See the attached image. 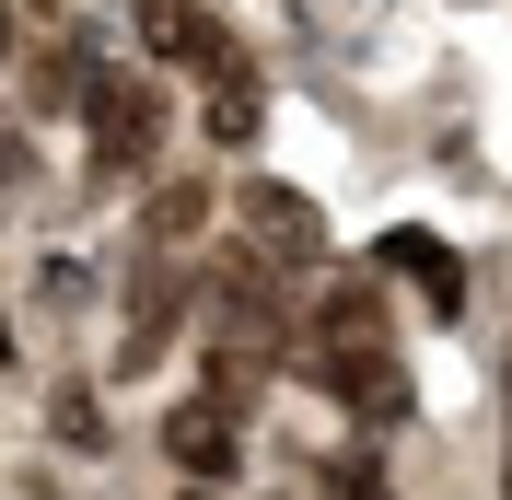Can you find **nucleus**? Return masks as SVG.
Returning <instances> with one entry per match:
<instances>
[{"mask_svg":"<svg viewBox=\"0 0 512 500\" xmlns=\"http://www.w3.org/2000/svg\"><path fill=\"white\" fill-rule=\"evenodd\" d=\"M233 233H245V256L280 268V280L326 268V210L303 187H280V175H245V187H233Z\"/></svg>","mask_w":512,"mask_h":500,"instance_id":"obj_1","label":"nucleus"},{"mask_svg":"<svg viewBox=\"0 0 512 500\" xmlns=\"http://www.w3.org/2000/svg\"><path fill=\"white\" fill-rule=\"evenodd\" d=\"M210 349H245V361H268V373L291 361V291H280V268H256V256L210 268Z\"/></svg>","mask_w":512,"mask_h":500,"instance_id":"obj_2","label":"nucleus"},{"mask_svg":"<svg viewBox=\"0 0 512 500\" xmlns=\"http://www.w3.org/2000/svg\"><path fill=\"white\" fill-rule=\"evenodd\" d=\"M198 291H210V280H198L187 256H140V268H128V303H117V373H152L163 338L187 326Z\"/></svg>","mask_w":512,"mask_h":500,"instance_id":"obj_3","label":"nucleus"},{"mask_svg":"<svg viewBox=\"0 0 512 500\" xmlns=\"http://www.w3.org/2000/svg\"><path fill=\"white\" fill-rule=\"evenodd\" d=\"M82 128H94V175H140L163 152V94L152 82H128V70H94V94H82Z\"/></svg>","mask_w":512,"mask_h":500,"instance_id":"obj_4","label":"nucleus"},{"mask_svg":"<svg viewBox=\"0 0 512 500\" xmlns=\"http://www.w3.org/2000/svg\"><path fill=\"white\" fill-rule=\"evenodd\" d=\"M303 384L338 396L361 431H408V407H419V384L396 373V349H303Z\"/></svg>","mask_w":512,"mask_h":500,"instance_id":"obj_5","label":"nucleus"},{"mask_svg":"<svg viewBox=\"0 0 512 500\" xmlns=\"http://www.w3.org/2000/svg\"><path fill=\"white\" fill-rule=\"evenodd\" d=\"M128 35H140V59H163V70H198V82H222L245 47H233L198 0H128Z\"/></svg>","mask_w":512,"mask_h":500,"instance_id":"obj_6","label":"nucleus"},{"mask_svg":"<svg viewBox=\"0 0 512 500\" xmlns=\"http://www.w3.org/2000/svg\"><path fill=\"white\" fill-rule=\"evenodd\" d=\"M163 454H175L198 489H222V477L245 466V407H222V396H175V407H163Z\"/></svg>","mask_w":512,"mask_h":500,"instance_id":"obj_7","label":"nucleus"},{"mask_svg":"<svg viewBox=\"0 0 512 500\" xmlns=\"http://www.w3.org/2000/svg\"><path fill=\"white\" fill-rule=\"evenodd\" d=\"M373 268H384V280H419V303H431V314H466V256H454L443 233H419V221H396V233H384Z\"/></svg>","mask_w":512,"mask_h":500,"instance_id":"obj_8","label":"nucleus"},{"mask_svg":"<svg viewBox=\"0 0 512 500\" xmlns=\"http://www.w3.org/2000/svg\"><path fill=\"white\" fill-rule=\"evenodd\" d=\"M303 349H396V338H384V291H373V280H338V268H326L315 314H303Z\"/></svg>","mask_w":512,"mask_h":500,"instance_id":"obj_9","label":"nucleus"},{"mask_svg":"<svg viewBox=\"0 0 512 500\" xmlns=\"http://www.w3.org/2000/svg\"><path fill=\"white\" fill-rule=\"evenodd\" d=\"M210 210H222V198L198 187V175H163V187L140 198V245H152V256H175V245H198V233H210Z\"/></svg>","mask_w":512,"mask_h":500,"instance_id":"obj_10","label":"nucleus"},{"mask_svg":"<svg viewBox=\"0 0 512 500\" xmlns=\"http://www.w3.org/2000/svg\"><path fill=\"white\" fill-rule=\"evenodd\" d=\"M256 117H268V94H256V70L210 82V140H256Z\"/></svg>","mask_w":512,"mask_h":500,"instance_id":"obj_11","label":"nucleus"},{"mask_svg":"<svg viewBox=\"0 0 512 500\" xmlns=\"http://www.w3.org/2000/svg\"><path fill=\"white\" fill-rule=\"evenodd\" d=\"M315 500H396V477H384V454H338L315 477Z\"/></svg>","mask_w":512,"mask_h":500,"instance_id":"obj_12","label":"nucleus"},{"mask_svg":"<svg viewBox=\"0 0 512 500\" xmlns=\"http://www.w3.org/2000/svg\"><path fill=\"white\" fill-rule=\"evenodd\" d=\"M47 419H59L70 442H94V396H82V384H59V396H47Z\"/></svg>","mask_w":512,"mask_h":500,"instance_id":"obj_13","label":"nucleus"},{"mask_svg":"<svg viewBox=\"0 0 512 500\" xmlns=\"http://www.w3.org/2000/svg\"><path fill=\"white\" fill-rule=\"evenodd\" d=\"M0 70H12V0H0Z\"/></svg>","mask_w":512,"mask_h":500,"instance_id":"obj_14","label":"nucleus"},{"mask_svg":"<svg viewBox=\"0 0 512 500\" xmlns=\"http://www.w3.org/2000/svg\"><path fill=\"white\" fill-rule=\"evenodd\" d=\"M24 12H59V0H24Z\"/></svg>","mask_w":512,"mask_h":500,"instance_id":"obj_15","label":"nucleus"},{"mask_svg":"<svg viewBox=\"0 0 512 500\" xmlns=\"http://www.w3.org/2000/svg\"><path fill=\"white\" fill-rule=\"evenodd\" d=\"M187 500H210V489H187Z\"/></svg>","mask_w":512,"mask_h":500,"instance_id":"obj_16","label":"nucleus"}]
</instances>
